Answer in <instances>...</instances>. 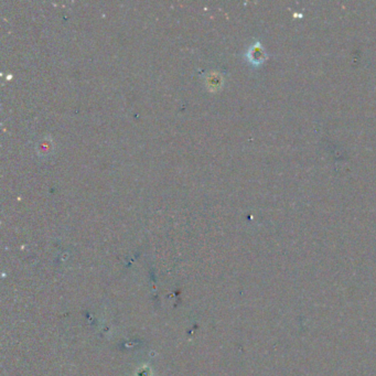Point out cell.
<instances>
[{"label": "cell", "mask_w": 376, "mask_h": 376, "mask_svg": "<svg viewBox=\"0 0 376 376\" xmlns=\"http://www.w3.org/2000/svg\"><path fill=\"white\" fill-rule=\"evenodd\" d=\"M211 75V78H208L206 80H208L209 86L210 88H218V86L220 85V83L222 82V79L220 78L219 74L216 75V78H214V74H210Z\"/></svg>", "instance_id": "2"}, {"label": "cell", "mask_w": 376, "mask_h": 376, "mask_svg": "<svg viewBox=\"0 0 376 376\" xmlns=\"http://www.w3.org/2000/svg\"><path fill=\"white\" fill-rule=\"evenodd\" d=\"M246 56H247L248 61L254 65H262L264 60L266 59V54H265L261 43H255L253 46L250 47Z\"/></svg>", "instance_id": "1"}]
</instances>
